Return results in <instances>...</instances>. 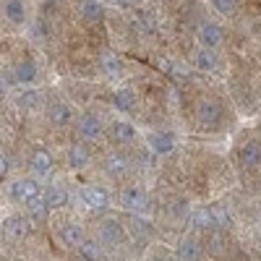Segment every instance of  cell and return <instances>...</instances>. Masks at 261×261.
Wrapping results in <instances>:
<instances>
[{"label": "cell", "mask_w": 261, "mask_h": 261, "mask_svg": "<svg viewBox=\"0 0 261 261\" xmlns=\"http://www.w3.org/2000/svg\"><path fill=\"white\" fill-rule=\"evenodd\" d=\"M199 253H201V246L196 243V241H183L178 246V258L180 261H196V258H199Z\"/></svg>", "instance_id": "obj_18"}, {"label": "cell", "mask_w": 261, "mask_h": 261, "mask_svg": "<svg viewBox=\"0 0 261 261\" xmlns=\"http://www.w3.org/2000/svg\"><path fill=\"white\" fill-rule=\"evenodd\" d=\"M130 227H134L139 235H144V238H149V235H151V227H149V222H146V220H139V217H136L134 222H130Z\"/></svg>", "instance_id": "obj_28"}, {"label": "cell", "mask_w": 261, "mask_h": 261, "mask_svg": "<svg viewBox=\"0 0 261 261\" xmlns=\"http://www.w3.org/2000/svg\"><path fill=\"white\" fill-rule=\"evenodd\" d=\"M32 170L37 172V175H47V172L53 170V157L47 154V151H37V154L32 157Z\"/></svg>", "instance_id": "obj_15"}, {"label": "cell", "mask_w": 261, "mask_h": 261, "mask_svg": "<svg viewBox=\"0 0 261 261\" xmlns=\"http://www.w3.org/2000/svg\"><path fill=\"white\" fill-rule=\"evenodd\" d=\"M199 42H201V47H217L222 42V27H217V24H204L201 32H199Z\"/></svg>", "instance_id": "obj_7"}, {"label": "cell", "mask_w": 261, "mask_h": 261, "mask_svg": "<svg viewBox=\"0 0 261 261\" xmlns=\"http://www.w3.org/2000/svg\"><path fill=\"white\" fill-rule=\"evenodd\" d=\"M209 246H212V253H214V256H220V253H222V238L214 235L212 241H209Z\"/></svg>", "instance_id": "obj_31"}, {"label": "cell", "mask_w": 261, "mask_h": 261, "mask_svg": "<svg viewBox=\"0 0 261 261\" xmlns=\"http://www.w3.org/2000/svg\"><path fill=\"white\" fill-rule=\"evenodd\" d=\"M50 118L55 120V123H68L71 120V110H68V105H63V102H58V105H53L50 107Z\"/></svg>", "instance_id": "obj_24"}, {"label": "cell", "mask_w": 261, "mask_h": 261, "mask_svg": "<svg viewBox=\"0 0 261 261\" xmlns=\"http://www.w3.org/2000/svg\"><path fill=\"white\" fill-rule=\"evenodd\" d=\"M209 214H212V222H214L217 227H227V225H230V214H227V209H222L220 204L209 206Z\"/></svg>", "instance_id": "obj_23"}, {"label": "cell", "mask_w": 261, "mask_h": 261, "mask_svg": "<svg viewBox=\"0 0 261 261\" xmlns=\"http://www.w3.org/2000/svg\"><path fill=\"white\" fill-rule=\"evenodd\" d=\"M81 201L89 209H105L107 204H110V193H107L105 188H97V186H86L81 191Z\"/></svg>", "instance_id": "obj_2"}, {"label": "cell", "mask_w": 261, "mask_h": 261, "mask_svg": "<svg viewBox=\"0 0 261 261\" xmlns=\"http://www.w3.org/2000/svg\"><path fill=\"white\" fill-rule=\"evenodd\" d=\"M151 261H172V258H165V256H157V258H151Z\"/></svg>", "instance_id": "obj_34"}, {"label": "cell", "mask_w": 261, "mask_h": 261, "mask_svg": "<svg viewBox=\"0 0 261 261\" xmlns=\"http://www.w3.org/2000/svg\"><path fill=\"white\" fill-rule=\"evenodd\" d=\"M99 241L105 246H120L125 241V227L118 220H105L99 225Z\"/></svg>", "instance_id": "obj_1"}, {"label": "cell", "mask_w": 261, "mask_h": 261, "mask_svg": "<svg viewBox=\"0 0 261 261\" xmlns=\"http://www.w3.org/2000/svg\"><path fill=\"white\" fill-rule=\"evenodd\" d=\"M102 63H105V71L110 73V76H120L123 65H120V60H118L115 55H105V58H102Z\"/></svg>", "instance_id": "obj_25"}, {"label": "cell", "mask_w": 261, "mask_h": 261, "mask_svg": "<svg viewBox=\"0 0 261 261\" xmlns=\"http://www.w3.org/2000/svg\"><path fill=\"white\" fill-rule=\"evenodd\" d=\"M115 107H118L120 113H130L136 107V94L130 92V89H120L115 94Z\"/></svg>", "instance_id": "obj_17"}, {"label": "cell", "mask_w": 261, "mask_h": 261, "mask_svg": "<svg viewBox=\"0 0 261 261\" xmlns=\"http://www.w3.org/2000/svg\"><path fill=\"white\" fill-rule=\"evenodd\" d=\"M3 16L11 21V24H24V18H27V6H24V0H6Z\"/></svg>", "instance_id": "obj_8"}, {"label": "cell", "mask_w": 261, "mask_h": 261, "mask_svg": "<svg viewBox=\"0 0 261 261\" xmlns=\"http://www.w3.org/2000/svg\"><path fill=\"white\" fill-rule=\"evenodd\" d=\"M193 225H196V227H214L209 209H199V212H196V214H193Z\"/></svg>", "instance_id": "obj_26"}, {"label": "cell", "mask_w": 261, "mask_h": 261, "mask_svg": "<svg viewBox=\"0 0 261 261\" xmlns=\"http://www.w3.org/2000/svg\"><path fill=\"white\" fill-rule=\"evenodd\" d=\"M107 170H110L113 175H118V172L125 170V160H123V157H110V162H107Z\"/></svg>", "instance_id": "obj_29"}, {"label": "cell", "mask_w": 261, "mask_h": 261, "mask_svg": "<svg viewBox=\"0 0 261 261\" xmlns=\"http://www.w3.org/2000/svg\"><path fill=\"white\" fill-rule=\"evenodd\" d=\"M241 162L248 165V167L261 165V144H246V146L241 149Z\"/></svg>", "instance_id": "obj_12"}, {"label": "cell", "mask_w": 261, "mask_h": 261, "mask_svg": "<svg viewBox=\"0 0 261 261\" xmlns=\"http://www.w3.org/2000/svg\"><path fill=\"white\" fill-rule=\"evenodd\" d=\"M123 206L130 212H146V193L141 188H128L123 193Z\"/></svg>", "instance_id": "obj_6"}, {"label": "cell", "mask_w": 261, "mask_h": 261, "mask_svg": "<svg viewBox=\"0 0 261 261\" xmlns=\"http://www.w3.org/2000/svg\"><path fill=\"white\" fill-rule=\"evenodd\" d=\"M115 136H118L120 141H134V139H136V128L130 125L128 120H118V123H115Z\"/></svg>", "instance_id": "obj_22"}, {"label": "cell", "mask_w": 261, "mask_h": 261, "mask_svg": "<svg viewBox=\"0 0 261 261\" xmlns=\"http://www.w3.org/2000/svg\"><path fill=\"white\" fill-rule=\"evenodd\" d=\"M79 130H81V136L84 139H99L102 134V120L92 113H86L81 120H79Z\"/></svg>", "instance_id": "obj_5"}, {"label": "cell", "mask_w": 261, "mask_h": 261, "mask_svg": "<svg viewBox=\"0 0 261 261\" xmlns=\"http://www.w3.org/2000/svg\"><path fill=\"white\" fill-rule=\"evenodd\" d=\"M258 225H261V212H258Z\"/></svg>", "instance_id": "obj_36"}, {"label": "cell", "mask_w": 261, "mask_h": 261, "mask_svg": "<svg viewBox=\"0 0 261 261\" xmlns=\"http://www.w3.org/2000/svg\"><path fill=\"white\" fill-rule=\"evenodd\" d=\"M149 146L157 151V154H170L172 146H175V136L167 134V130H157V134L149 136Z\"/></svg>", "instance_id": "obj_4"}, {"label": "cell", "mask_w": 261, "mask_h": 261, "mask_svg": "<svg viewBox=\"0 0 261 261\" xmlns=\"http://www.w3.org/2000/svg\"><path fill=\"white\" fill-rule=\"evenodd\" d=\"M3 232H6L8 238H24L27 222L21 220V217H11V220H6V225H3Z\"/></svg>", "instance_id": "obj_19"}, {"label": "cell", "mask_w": 261, "mask_h": 261, "mask_svg": "<svg viewBox=\"0 0 261 261\" xmlns=\"http://www.w3.org/2000/svg\"><path fill=\"white\" fill-rule=\"evenodd\" d=\"M220 118H222V107H220V105L212 102V99L201 102V107H199V120H201V123L214 125V123H220Z\"/></svg>", "instance_id": "obj_9"}, {"label": "cell", "mask_w": 261, "mask_h": 261, "mask_svg": "<svg viewBox=\"0 0 261 261\" xmlns=\"http://www.w3.org/2000/svg\"><path fill=\"white\" fill-rule=\"evenodd\" d=\"M39 102V94L37 92H24L18 97V107H24V110H29V107H34Z\"/></svg>", "instance_id": "obj_27"}, {"label": "cell", "mask_w": 261, "mask_h": 261, "mask_svg": "<svg viewBox=\"0 0 261 261\" xmlns=\"http://www.w3.org/2000/svg\"><path fill=\"white\" fill-rule=\"evenodd\" d=\"M196 65H199L201 71H212L214 65H217V55L209 47H201L199 53H196Z\"/></svg>", "instance_id": "obj_20"}, {"label": "cell", "mask_w": 261, "mask_h": 261, "mask_svg": "<svg viewBox=\"0 0 261 261\" xmlns=\"http://www.w3.org/2000/svg\"><path fill=\"white\" fill-rule=\"evenodd\" d=\"M76 248H79V253H81L86 261H99V258H102V246H99L97 241H81Z\"/></svg>", "instance_id": "obj_14"}, {"label": "cell", "mask_w": 261, "mask_h": 261, "mask_svg": "<svg viewBox=\"0 0 261 261\" xmlns=\"http://www.w3.org/2000/svg\"><path fill=\"white\" fill-rule=\"evenodd\" d=\"M13 79H16L18 84H32V81L37 79V65H34L32 60H21V63H16Z\"/></svg>", "instance_id": "obj_10"}, {"label": "cell", "mask_w": 261, "mask_h": 261, "mask_svg": "<svg viewBox=\"0 0 261 261\" xmlns=\"http://www.w3.org/2000/svg\"><path fill=\"white\" fill-rule=\"evenodd\" d=\"M6 170V165H3V160H0V172H3Z\"/></svg>", "instance_id": "obj_35"}, {"label": "cell", "mask_w": 261, "mask_h": 261, "mask_svg": "<svg viewBox=\"0 0 261 261\" xmlns=\"http://www.w3.org/2000/svg\"><path fill=\"white\" fill-rule=\"evenodd\" d=\"M115 3H118V6H128V3H130V0H115Z\"/></svg>", "instance_id": "obj_33"}, {"label": "cell", "mask_w": 261, "mask_h": 261, "mask_svg": "<svg viewBox=\"0 0 261 261\" xmlns=\"http://www.w3.org/2000/svg\"><path fill=\"white\" fill-rule=\"evenodd\" d=\"M214 8L227 16V13H232V8H235V0H214Z\"/></svg>", "instance_id": "obj_30"}, {"label": "cell", "mask_w": 261, "mask_h": 261, "mask_svg": "<svg viewBox=\"0 0 261 261\" xmlns=\"http://www.w3.org/2000/svg\"><path fill=\"white\" fill-rule=\"evenodd\" d=\"M0 97H6V81L0 79Z\"/></svg>", "instance_id": "obj_32"}, {"label": "cell", "mask_w": 261, "mask_h": 261, "mask_svg": "<svg viewBox=\"0 0 261 261\" xmlns=\"http://www.w3.org/2000/svg\"><path fill=\"white\" fill-rule=\"evenodd\" d=\"M42 199H45V204H47V209H50V206H63L68 196H65L63 188L50 186V188H42Z\"/></svg>", "instance_id": "obj_13"}, {"label": "cell", "mask_w": 261, "mask_h": 261, "mask_svg": "<svg viewBox=\"0 0 261 261\" xmlns=\"http://www.w3.org/2000/svg\"><path fill=\"white\" fill-rule=\"evenodd\" d=\"M68 165H71L73 170L89 165V151H86V146L76 144V146H71V149H68Z\"/></svg>", "instance_id": "obj_11"}, {"label": "cell", "mask_w": 261, "mask_h": 261, "mask_svg": "<svg viewBox=\"0 0 261 261\" xmlns=\"http://www.w3.org/2000/svg\"><path fill=\"white\" fill-rule=\"evenodd\" d=\"M102 13H105V8H102L99 0H84V3H81V16L86 21H99Z\"/></svg>", "instance_id": "obj_16"}, {"label": "cell", "mask_w": 261, "mask_h": 261, "mask_svg": "<svg viewBox=\"0 0 261 261\" xmlns=\"http://www.w3.org/2000/svg\"><path fill=\"white\" fill-rule=\"evenodd\" d=\"M63 241L68 243V246H79L81 241H84V230L79 227V225H73V222H68L63 227Z\"/></svg>", "instance_id": "obj_21"}, {"label": "cell", "mask_w": 261, "mask_h": 261, "mask_svg": "<svg viewBox=\"0 0 261 261\" xmlns=\"http://www.w3.org/2000/svg\"><path fill=\"white\" fill-rule=\"evenodd\" d=\"M39 193H42V186L34 183V180H16L11 186V196L21 204H27L29 199H34V196H39Z\"/></svg>", "instance_id": "obj_3"}]
</instances>
